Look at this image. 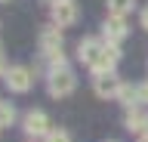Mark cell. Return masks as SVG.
<instances>
[{
    "mask_svg": "<svg viewBox=\"0 0 148 142\" xmlns=\"http://www.w3.org/2000/svg\"><path fill=\"white\" fill-rule=\"evenodd\" d=\"M74 86H77V80H74V74L68 71V68H53L49 71V80H46V90H49V96H56V99H62V96H71Z\"/></svg>",
    "mask_w": 148,
    "mask_h": 142,
    "instance_id": "1",
    "label": "cell"
},
{
    "mask_svg": "<svg viewBox=\"0 0 148 142\" xmlns=\"http://www.w3.org/2000/svg\"><path fill=\"white\" fill-rule=\"evenodd\" d=\"M3 80H6V86L12 93H28L31 84H34V74H31L28 68H22V65H12V68L3 71Z\"/></svg>",
    "mask_w": 148,
    "mask_h": 142,
    "instance_id": "2",
    "label": "cell"
},
{
    "mask_svg": "<svg viewBox=\"0 0 148 142\" xmlns=\"http://www.w3.org/2000/svg\"><path fill=\"white\" fill-rule=\"evenodd\" d=\"M53 25H59V28H68V25H74L77 22V3L74 0H59V3H53Z\"/></svg>",
    "mask_w": 148,
    "mask_h": 142,
    "instance_id": "3",
    "label": "cell"
},
{
    "mask_svg": "<svg viewBox=\"0 0 148 142\" xmlns=\"http://www.w3.org/2000/svg\"><path fill=\"white\" fill-rule=\"evenodd\" d=\"M120 77L114 74V71H108V74H96V84H92V90H96V96L99 99H117L120 93Z\"/></svg>",
    "mask_w": 148,
    "mask_h": 142,
    "instance_id": "4",
    "label": "cell"
},
{
    "mask_svg": "<svg viewBox=\"0 0 148 142\" xmlns=\"http://www.w3.org/2000/svg\"><path fill=\"white\" fill-rule=\"evenodd\" d=\"M22 127H25V133H28V136H34V139H37V136H46V133L53 130V127H49V117H46L40 108L28 111L25 121H22Z\"/></svg>",
    "mask_w": 148,
    "mask_h": 142,
    "instance_id": "5",
    "label": "cell"
},
{
    "mask_svg": "<svg viewBox=\"0 0 148 142\" xmlns=\"http://www.w3.org/2000/svg\"><path fill=\"white\" fill-rule=\"evenodd\" d=\"M102 31H105V40H108V43H120V40L130 34L127 19H123V16H108L105 25H102Z\"/></svg>",
    "mask_w": 148,
    "mask_h": 142,
    "instance_id": "6",
    "label": "cell"
},
{
    "mask_svg": "<svg viewBox=\"0 0 148 142\" xmlns=\"http://www.w3.org/2000/svg\"><path fill=\"white\" fill-rule=\"evenodd\" d=\"M62 49V28L59 25H46L40 31V53L49 56V53H59Z\"/></svg>",
    "mask_w": 148,
    "mask_h": 142,
    "instance_id": "7",
    "label": "cell"
},
{
    "mask_svg": "<svg viewBox=\"0 0 148 142\" xmlns=\"http://www.w3.org/2000/svg\"><path fill=\"white\" fill-rule=\"evenodd\" d=\"M102 49V40H96V37H83L80 43H77V56H80V62L83 65H90L92 59H96V53Z\"/></svg>",
    "mask_w": 148,
    "mask_h": 142,
    "instance_id": "8",
    "label": "cell"
},
{
    "mask_svg": "<svg viewBox=\"0 0 148 142\" xmlns=\"http://www.w3.org/2000/svg\"><path fill=\"white\" fill-rule=\"evenodd\" d=\"M145 123H148V114H142L139 108H130L127 117H123V127L130 133H145Z\"/></svg>",
    "mask_w": 148,
    "mask_h": 142,
    "instance_id": "9",
    "label": "cell"
},
{
    "mask_svg": "<svg viewBox=\"0 0 148 142\" xmlns=\"http://www.w3.org/2000/svg\"><path fill=\"white\" fill-rule=\"evenodd\" d=\"M117 99H120L123 105H127V108H136V105L142 102V99H139V86H130V84H123V86H120Z\"/></svg>",
    "mask_w": 148,
    "mask_h": 142,
    "instance_id": "10",
    "label": "cell"
},
{
    "mask_svg": "<svg viewBox=\"0 0 148 142\" xmlns=\"http://www.w3.org/2000/svg\"><path fill=\"white\" fill-rule=\"evenodd\" d=\"M136 6V0H108V10L111 16H127L130 10Z\"/></svg>",
    "mask_w": 148,
    "mask_h": 142,
    "instance_id": "11",
    "label": "cell"
},
{
    "mask_svg": "<svg viewBox=\"0 0 148 142\" xmlns=\"http://www.w3.org/2000/svg\"><path fill=\"white\" fill-rule=\"evenodd\" d=\"M12 121H16V108H12V102H0V127H9Z\"/></svg>",
    "mask_w": 148,
    "mask_h": 142,
    "instance_id": "12",
    "label": "cell"
},
{
    "mask_svg": "<svg viewBox=\"0 0 148 142\" xmlns=\"http://www.w3.org/2000/svg\"><path fill=\"white\" fill-rule=\"evenodd\" d=\"M43 142H71V133L68 130H49L43 136Z\"/></svg>",
    "mask_w": 148,
    "mask_h": 142,
    "instance_id": "13",
    "label": "cell"
},
{
    "mask_svg": "<svg viewBox=\"0 0 148 142\" xmlns=\"http://www.w3.org/2000/svg\"><path fill=\"white\" fill-rule=\"evenodd\" d=\"M139 99H142V102H148V84L139 86Z\"/></svg>",
    "mask_w": 148,
    "mask_h": 142,
    "instance_id": "14",
    "label": "cell"
},
{
    "mask_svg": "<svg viewBox=\"0 0 148 142\" xmlns=\"http://www.w3.org/2000/svg\"><path fill=\"white\" fill-rule=\"evenodd\" d=\"M142 28L148 31V6H145V10H142Z\"/></svg>",
    "mask_w": 148,
    "mask_h": 142,
    "instance_id": "15",
    "label": "cell"
},
{
    "mask_svg": "<svg viewBox=\"0 0 148 142\" xmlns=\"http://www.w3.org/2000/svg\"><path fill=\"white\" fill-rule=\"evenodd\" d=\"M142 136H148V123H145V133H142Z\"/></svg>",
    "mask_w": 148,
    "mask_h": 142,
    "instance_id": "16",
    "label": "cell"
},
{
    "mask_svg": "<svg viewBox=\"0 0 148 142\" xmlns=\"http://www.w3.org/2000/svg\"><path fill=\"white\" fill-rule=\"evenodd\" d=\"M139 142H148V136H142V139H139Z\"/></svg>",
    "mask_w": 148,
    "mask_h": 142,
    "instance_id": "17",
    "label": "cell"
},
{
    "mask_svg": "<svg viewBox=\"0 0 148 142\" xmlns=\"http://www.w3.org/2000/svg\"><path fill=\"white\" fill-rule=\"evenodd\" d=\"M46 3H59V0H46Z\"/></svg>",
    "mask_w": 148,
    "mask_h": 142,
    "instance_id": "18",
    "label": "cell"
},
{
    "mask_svg": "<svg viewBox=\"0 0 148 142\" xmlns=\"http://www.w3.org/2000/svg\"><path fill=\"white\" fill-rule=\"evenodd\" d=\"M0 71H3V62H0Z\"/></svg>",
    "mask_w": 148,
    "mask_h": 142,
    "instance_id": "19",
    "label": "cell"
},
{
    "mask_svg": "<svg viewBox=\"0 0 148 142\" xmlns=\"http://www.w3.org/2000/svg\"><path fill=\"white\" fill-rule=\"evenodd\" d=\"M0 3H6V0H0Z\"/></svg>",
    "mask_w": 148,
    "mask_h": 142,
    "instance_id": "20",
    "label": "cell"
}]
</instances>
